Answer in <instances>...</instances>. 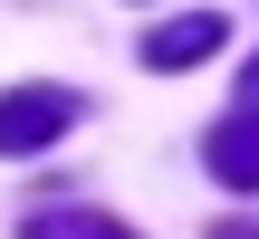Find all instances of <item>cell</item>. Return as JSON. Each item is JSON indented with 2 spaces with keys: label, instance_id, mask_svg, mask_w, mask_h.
<instances>
[{
  "label": "cell",
  "instance_id": "6da1fadb",
  "mask_svg": "<svg viewBox=\"0 0 259 239\" xmlns=\"http://www.w3.org/2000/svg\"><path fill=\"white\" fill-rule=\"evenodd\" d=\"M67 125H77V96L67 86H10L0 96V153H48Z\"/></svg>",
  "mask_w": 259,
  "mask_h": 239
},
{
  "label": "cell",
  "instance_id": "7a4b0ae2",
  "mask_svg": "<svg viewBox=\"0 0 259 239\" xmlns=\"http://www.w3.org/2000/svg\"><path fill=\"white\" fill-rule=\"evenodd\" d=\"M202 163H211V182L259 192V115H221V125L202 134Z\"/></svg>",
  "mask_w": 259,
  "mask_h": 239
},
{
  "label": "cell",
  "instance_id": "3957f363",
  "mask_svg": "<svg viewBox=\"0 0 259 239\" xmlns=\"http://www.w3.org/2000/svg\"><path fill=\"white\" fill-rule=\"evenodd\" d=\"M221 48V19L211 10H183V19H163L154 38H144V67H192V57H211Z\"/></svg>",
  "mask_w": 259,
  "mask_h": 239
},
{
  "label": "cell",
  "instance_id": "277c9868",
  "mask_svg": "<svg viewBox=\"0 0 259 239\" xmlns=\"http://www.w3.org/2000/svg\"><path fill=\"white\" fill-rule=\"evenodd\" d=\"M29 239H135L125 220H106V211H38Z\"/></svg>",
  "mask_w": 259,
  "mask_h": 239
},
{
  "label": "cell",
  "instance_id": "5b68a950",
  "mask_svg": "<svg viewBox=\"0 0 259 239\" xmlns=\"http://www.w3.org/2000/svg\"><path fill=\"white\" fill-rule=\"evenodd\" d=\"M240 96H250V105H259V57H250V67H240Z\"/></svg>",
  "mask_w": 259,
  "mask_h": 239
}]
</instances>
